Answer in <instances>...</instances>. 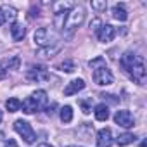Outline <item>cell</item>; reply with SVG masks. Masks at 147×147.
<instances>
[{
    "instance_id": "1",
    "label": "cell",
    "mask_w": 147,
    "mask_h": 147,
    "mask_svg": "<svg viewBox=\"0 0 147 147\" xmlns=\"http://www.w3.org/2000/svg\"><path fill=\"white\" fill-rule=\"evenodd\" d=\"M119 64L123 66V69L130 75V78L133 82H137L138 85H144L145 83V75H147V69H145V61L142 55H137V54H131V52H126Z\"/></svg>"
},
{
    "instance_id": "2",
    "label": "cell",
    "mask_w": 147,
    "mask_h": 147,
    "mask_svg": "<svg viewBox=\"0 0 147 147\" xmlns=\"http://www.w3.org/2000/svg\"><path fill=\"white\" fill-rule=\"evenodd\" d=\"M85 21V9L82 5H75L71 11H67L66 14V21H64V31L69 33V36L73 35V31H76Z\"/></svg>"
},
{
    "instance_id": "3",
    "label": "cell",
    "mask_w": 147,
    "mask_h": 147,
    "mask_svg": "<svg viewBox=\"0 0 147 147\" xmlns=\"http://www.w3.org/2000/svg\"><path fill=\"white\" fill-rule=\"evenodd\" d=\"M33 40H35V43H36L40 49H45V47H52V45H55V42L59 40V35H57L54 30L43 26V28H38V30L35 31Z\"/></svg>"
},
{
    "instance_id": "4",
    "label": "cell",
    "mask_w": 147,
    "mask_h": 147,
    "mask_svg": "<svg viewBox=\"0 0 147 147\" xmlns=\"http://www.w3.org/2000/svg\"><path fill=\"white\" fill-rule=\"evenodd\" d=\"M92 78L99 87H107V85H113V82H114V76H113L111 69H107V66L95 67L92 73Z\"/></svg>"
},
{
    "instance_id": "5",
    "label": "cell",
    "mask_w": 147,
    "mask_h": 147,
    "mask_svg": "<svg viewBox=\"0 0 147 147\" xmlns=\"http://www.w3.org/2000/svg\"><path fill=\"white\" fill-rule=\"evenodd\" d=\"M14 130L23 137V140H24L26 144H35V140H36V133H35V130L31 128V125H30L28 121L18 119V121L14 123Z\"/></svg>"
},
{
    "instance_id": "6",
    "label": "cell",
    "mask_w": 147,
    "mask_h": 147,
    "mask_svg": "<svg viewBox=\"0 0 147 147\" xmlns=\"http://www.w3.org/2000/svg\"><path fill=\"white\" fill-rule=\"evenodd\" d=\"M114 123L119 125V126H123V128H131L133 123H135V119H133V114H131L130 111L121 109V111H116V114H114Z\"/></svg>"
},
{
    "instance_id": "7",
    "label": "cell",
    "mask_w": 147,
    "mask_h": 147,
    "mask_svg": "<svg viewBox=\"0 0 147 147\" xmlns=\"http://www.w3.org/2000/svg\"><path fill=\"white\" fill-rule=\"evenodd\" d=\"M26 78H28L30 82H47V80L50 78V75H49L47 67H43V66H36V67H31V69L28 71Z\"/></svg>"
},
{
    "instance_id": "8",
    "label": "cell",
    "mask_w": 147,
    "mask_h": 147,
    "mask_svg": "<svg viewBox=\"0 0 147 147\" xmlns=\"http://www.w3.org/2000/svg\"><path fill=\"white\" fill-rule=\"evenodd\" d=\"M114 36H116V30H114V26H111V24H102V26L97 30V38H99V42H102V43L113 42Z\"/></svg>"
},
{
    "instance_id": "9",
    "label": "cell",
    "mask_w": 147,
    "mask_h": 147,
    "mask_svg": "<svg viewBox=\"0 0 147 147\" xmlns=\"http://www.w3.org/2000/svg\"><path fill=\"white\" fill-rule=\"evenodd\" d=\"M83 88H85V82H83L82 78H75V80H71V82L64 87V95H66V97H71V95L82 92Z\"/></svg>"
},
{
    "instance_id": "10",
    "label": "cell",
    "mask_w": 147,
    "mask_h": 147,
    "mask_svg": "<svg viewBox=\"0 0 147 147\" xmlns=\"http://www.w3.org/2000/svg\"><path fill=\"white\" fill-rule=\"evenodd\" d=\"M113 145V131L109 128H100L97 131V147H111Z\"/></svg>"
},
{
    "instance_id": "11",
    "label": "cell",
    "mask_w": 147,
    "mask_h": 147,
    "mask_svg": "<svg viewBox=\"0 0 147 147\" xmlns=\"http://www.w3.org/2000/svg\"><path fill=\"white\" fill-rule=\"evenodd\" d=\"M31 99L35 100V104H36V107H38V111L45 109V107H47V104H49V95H47V92H45V90H36L35 94H31Z\"/></svg>"
},
{
    "instance_id": "12",
    "label": "cell",
    "mask_w": 147,
    "mask_h": 147,
    "mask_svg": "<svg viewBox=\"0 0 147 147\" xmlns=\"http://www.w3.org/2000/svg\"><path fill=\"white\" fill-rule=\"evenodd\" d=\"M11 35H12V40L14 42H21L24 36H26V28L19 23H12L11 26Z\"/></svg>"
},
{
    "instance_id": "13",
    "label": "cell",
    "mask_w": 147,
    "mask_h": 147,
    "mask_svg": "<svg viewBox=\"0 0 147 147\" xmlns=\"http://www.w3.org/2000/svg\"><path fill=\"white\" fill-rule=\"evenodd\" d=\"M94 113H95V119L97 121H106L109 118V107L106 104H97Z\"/></svg>"
},
{
    "instance_id": "14",
    "label": "cell",
    "mask_w": 147,
    "mask_h": 147,
    "mask_svg": "<svg viewBox=\"0 0 147 147\" xmlns=\"http://www.w3.org/2000/svg\"><path fill=\"white\" fill-rule=\"evenodd\" d=\"M111 14H113V18H114L116 21H121V23L128 19V12H126V11H125V7H123V5H119V4L113 7Z\"/></svg>"
},
{
    "instance_id": "15",
    "label": "cell",
    "mask_w": 147,
    "mask_h": 147,
    "mask_svg": "<svg viewBox=\"0 0 147 147\" xmlns=\"http://www.w3.org/2000/svg\"><path fill=\"white\" fill-rule=\"evenodd\" d=\"M21 107H23V113H26V114H33V113H36V111H38V107H36L35 100L31 99V95H30V97H26V99L21 102Z\"/></svg>"
},
{
    "instance_id": "16",
    "label": "cell",
    "mask_w": 147,
    "mask_h": 147,
    "mask_svg": "<svg viewBox=\"0 0 147 147\" xmlns=\"http://www.w3.org/2000/svg\"><path fill=\"white\" fill-rule=\"evenodd\" d=\"M19 64H21V59H19L18 55H12V57L5 59L0 66H2L4 69H18V67H19Z\"/></svg>"
},
{
    "instance_id": "17",
    "label": "cell",
    "mask_w": 147,
    "mask_h": 147,
    "mask_svg": "<svg viewBox=\"0 0 147 147\" xmlns=\"http://www.w3.org/2000/svg\"><path fill=\"white\" fill-rule=\"evenodd\" d=\"M135 135L133 133H123V135H119L118 138H116V144L119 145V147H125V145H130V144H133L135 142Z\"/></svg>"
},
{
    "instance_id": "18",
    "label": "cell",
    "mask_w": 147,
    "mask_h": 147,
    "mask_svg": "<svg viewBox=\"0 0 147 147\" xmlns=\"http://www.w3.org/2000/svg\"><path fill=\"white\" fill-rule=\"evenodd\" d=\"M75 5H76V4H73V2H57V4H54V14L67 12V11H71Z\"/></svg>"
},
{
    "instance_id": "19",
    "label": "cell",
    "mask_w": 147,
    "mask_h": 147,
    "mask_svg": "<svg viewBox=\"0 0 147 147\" xmlns=\"http://www.w3.org/2000/svg\"><path fill=\"white\" fill-rule=\"evenodd\" d=\"M0 11H2L5 21H14L16 16H18V11L14 7H11V5H2V7H0Z\"/></svg>"
},
{
    "instance_id": "20",
    "label": "cell",
    "mask_w": 147,
    "mask_h": 147,
    "mask_svg": "<svg viewBox=\"0 0 147 147\" xmlns=\"http://www.w3.org/2000/svg\"><path fill=\"white\" fill-rule=\"evenodd\" d=\"M59 116H61V121H62V123H71V119H73V107H71V106L61 107Z\"/></svg>"
},
{
    "instance_id": "21",
    "label": "cell",
    "mask_w": 147,
    "mask_h": 147,
    "mask_svg": "<svg viewBox=\"0 0 147 147\" xmlns=\"http://www.w3.org/2000/svg\"><path fill=\"white\" fill-rule=\"evenodd\" d=\"M57 69L59 71H64V73H73L76 69V62L75 61H64V62H61V64H57Z\"/></svg>"
},
{
    "instance_id": "22",
    "label": "cell",
    "mask_w": 147,
    "mask_h": 147,
    "mask_svg": "<svg viewBox=\"0 0 147 147\" xmlns=\"http://www.w3.org/2000/svg\"><path fill=\"white\" fill-rule=\"evenodd\" d=\"M5 107H7V111H9V113H18V111L21 109V100H19V99H16V97L7 99Z\"/></svg>"
},
{
    "instance_id": "23",
    "label": "cell",
    "mask_w": 147,
    "mask_h": 147,
    "mask_svg": "<svg viewBox=\"0 0 147 147\" xmlns=\"http://www.w3.org/2000/svg\"><path fill=\"white\" fill-rule=\"evenodd\" d=\"M59 50H61V45H52V47L40 49V50H38V54H40V55H43V57H52V55H55Z\"/></svg>"
},
{
    "instance_id": "24",
    "label": "cell",
    "mask_w": 147,
    "mask_h": 147,
    "mask_svg": "<svg viewBox=\"0 0 147 147\" xmlns=\"http://www.w3.org/2000/svg\"><path fill=\"white\" fill-rule=\"evenodd\" d=\"M88 66H90L92 69H95V67H102V66H106V61H104L102 57H97V59L90 61V62H88Z\"/></svg>"
},
{
    "instance_id": "25",
    "label": "cell",
    "mask_w": 147,
    "mask_h": 147,
    "mask_svg": "<svg viewBox=\"0 0 147 147\" xmlns=\"http://www.w3.org/2000/svg\"><path fill=\"white\" fill-rule=\"evenodd\" d=\"M92 7H94L95 11H104V9L107 7V4H106V2H95V0H94V2H92Z\"/></svg>"
},
{
    "instance_id": "26",
    "label": "cell",
    "mask_w": 147,
    "mask_h": 147,
    "mask_svg": "<svg viewBox=\"0 0 147 147\" xmlns=\"http://www.w3.org/2000/svg\"><path fill=\"white\" fill-rule=\"evenodd\" d=\"M5 147H18V142H16L14 138H9V140L5 142Z\"/></svg>"
},
{
    "instance_id": "27",
    "label": "cell",
    "mask_w": 147,
    "mask_h": 147,
    "mask_svg": "<svg viewBox=\"0 0 147 147\" xmlns=\"http://www.w3.org/2000/svg\"><path fill=\"white\" fill-rule=\"evenodd\" d=\"M82 107H83V113H85V114H88V113H90V107H88V102H85V100H83V102H82Z\"/></svg>"
},
{
    "instance_id": "28",
    "label": "cell",
    "mask_w": 147,
    "mask_h": 147,
    "mask_svg": "<svg viewBox=\"0 0 147 147\" xmlns=\"http://www.w3.org/2000/svg\"><path fill=\"white\" fill-rule=\"evenodd\" d=\"M5 23V18H4V14H2V11H0V26H2Z\"/></svg>"
},
{
    "instance_id": "29",
    "label": "cell",
    "mask_w": 147,
    "mask_h": 147,
    "mask_svg": "<svg viewBox=\"0 0 147 147\" xmlns=\"http://www.w3.org/2000/svg\"><path fill=\"white\" fill-rule=\"evenodd\" d=\"M38 147H52V145H49V144H40Z\"/></svg>"
},
{
    "instance_id": "30",
    "label": "cell",
    "mask_w": 147,
    "mask_h": 147,
    "mask_svg": "<svg viewBox=\"0 0 147 147\" xmlns=\"http://www.w3.org/2000/svg\"><path fill=\"white\" fill-rule=\"evenodd\" d=\"M2 119H4V114H2V111H0V123H2Z\"/></svg>"
},
{
    "instance_id": "31",
    "label": "cell",
    "mask_w": 147,
    "mask_h": 147,
    "mask_svg": "<svg viewBox=\"0 0 147 147\" xmlns=\"http://www.w3.org/2000/svg\"><path fill=\"white\" fill-rule=\"evenodd\" d=\"M67 147H80V145H67Z\"/></svg>"
}]
</instances>
